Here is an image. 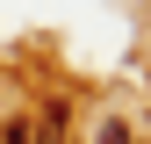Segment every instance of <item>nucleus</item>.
Listing matches in <instances>:
<instances>
[{"instance_id": "obj_1", "label": "nucleus", "mask_w": 151, "mask_h": 144, "mask_svg": "<svg viewBox=\"0 0 151 144\" xmlns=\"http://www.w3.org/2000/svg\"><path fill=\"white\" fill-rule=\"evenodd\" d=\"M93 144H129V122H122V115H108V122H101V137H93Z\"/></svg>"}]
</instances>
